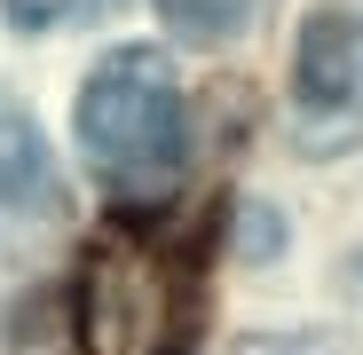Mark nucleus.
<instances>
[{"label": "nucleus", "instance_id": "7ed1b4c3", "mask_svg": "<svg viewBox=\"0 0 363 355\" xmlns=\"http://www.w3.org/2000/svg\"><path fill=\"white\" fill-rule=\"evenodd\" d=\"M292 135L300 150H340L363 135V32L316 9L292 40Z\"/></svg>", "mask_w": 363, "mask_h": 355}, {"label": "nucleus", "instance_id": "f257e3e1", "mask_svg": "<svg viewBox=\"0 0 363 355\" xmlns=\"http://www.w3.org/2000/svg\"><path fill=\"white\" fill-rule=\"evenodd\" d=\"M72 135L118 213H158L190 166V103H182L174 64L158 47H111L79 79Z\"/></svg>", "mask_w": 363, "mask_h": 355}, {"label": "nucleus", "instance_id": "f03ea898", "mask_svg": "<svg viewBox=\"0 0 363 355\" xmlns=\"http://www.w3.org/2000/svg\"><path fill=\"white\" fill-rule=\"evenodd\" d=\"M182 324V284L174 261L150 237H95L72 292V332L79 355H166Z\"/></svg>", "mask_w": 363, "mask_h": 355}, {"label": "nucleus", "instance_id": "20e7f679", "mask_svg": "<svg viewBox=\"0 0 363 355\" xmlns=\"http://www.w3.org/2000/svg\"><path fill=\"white\" fill-rule=\"evenodd\" d=\"M158 16H166V32L213 47V40H237V32H245V24L261 16V0H158Z\"/></svg>", "mask_w": 363, "mask_h": 355}, {"label": "nucleus", "instance_id": "39448f33", "mask_svg": "<svg viewBox=\"0 0 363 355\" xmlns=\"http://www.w3.org/2000/svg\"><path fill=\"white\" fill-rule=\"evenodd\" d=\"M229 355H347L332 332H253V339H237Z\"/></svg>", "mask_w": 363, "mask_h": 355}, {"label": "nucleus", "instance_id": "423d86ee", "mask_svg": "<svg viewBox=\"0 0 363 355\" xmlns=\"http://www.w3.org/2000/svg\"><path fill=\"white\" fill-rule=\"evenodd\" d=\"M111 0H9V24L16 32H48V24H72V16H95Z\"/></svg>", "mask_w": 363, "mask_h": 355}]
</instances>
